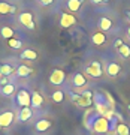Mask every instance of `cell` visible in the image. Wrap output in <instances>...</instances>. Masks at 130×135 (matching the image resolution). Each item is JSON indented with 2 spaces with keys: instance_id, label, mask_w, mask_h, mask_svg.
Instances as JSON below:
<instances>
[{
  "instance_id": "obj_21",
  "label": "cell",
  "mask_w": 130,
  "mask_h": 135,
  "mask_svg": "<svg viewBox=\"0 0 130 135\" xmlns=\"http://www.w3.org/2000/svg\"><path fill=\"white\" fill-rule=\"evenodd\" d=\"M51 98H53L54 102H57V104H61V102H64V92L63 90H55V92L51 95Z\"/></svg>"
},
{
  "instance_id": "obj_31",
  "label": "cell",
  "mask_w": 130,
  "mask_h": 135,
  "mask_svg": "<svg viewBox=\"0 0 130 135\" xmlns=\"http://www.w3.org/2000/svg\"><path fill=\"white\" fill-rule=\"evenodd\" d=\"M127 108H129V113H130V104H129V107H127Z\"/></svg>"
},
{
  "instance_id": "obj_26",
  "label": "cell",
  "mask_w": 130,
  "mask_h": 135,
  "mask_svg": "<svg viewBox=\"0 0 130 135\" xmlns=\"http://www.w3.org/2000/svg\"><path fill=\"white\" fill-rule=\"evenodd\" d=\"M8 44H9L11 48H15V50H17V48H21V45H23V42H21V41H18V39H14V38L9 39V42H8Z\"/></svg>"
},
{
  "instance_id": "obj_2",
  "label": "cell",
  "mask_w": 130,
  "mask_h": 135,
  "mask_svg": "<svg viewBox=\"0 0 130 135\" xmlns=\"http://www.w3.org/2000/svg\"><path fill=\"white\" fill-rule=\"evenodd\" d=\"M17 104L21 108L24 107H32V93H29L25 89H21L17 93Z\"/></svg>"
},
{
  "instance_id": "obj_24",
  "label": "cell",
  "mask_w": 130,
  "mask_h": 135,
  "mask_svg": "<svg viewBox=\"0 0 130 135\" xmlns=\"http://www.w3.org/2000/svg\"><path fill=\"white\" fill-rule=\"evenodd\" d=\"M0 35H2L5 39H8V41H9V39H12V36H14V30L6 26V27H3V29L0 30Z\"/></svg>"
},
{
  "instance_id": "obj_6",
  "label": "cell",
  "mask_w": 130,
  "mask_h": 135,
  "mask_svg": "<svg viewBox=\"0 0 130 135\" xmlns=\"http://www.w3.org/2000/svg\"><path fill=\"white\" fill-rule=\"evenodd\" d=\"M66 80V74L63 72L61 69H54L53 74L49 75V83L54 86H61Z\"/></svg>"
},
{
  "instance_id": "obj_28",
  "label": "cell",
  "mask_w": 130,
  "mask_h": 135,
  "mask_svg": "<svg viewBox=\"0 0 130 135\" xmlns=\"http://www.w3.org/2000/svg\"><path fill=\"white\" fill-rule=\"evenodd\" d=\"M105 2H108V0H91V3H94V5H99V3H105Z\"/></svg>"
},
{
  "instance_id": "obj_22",
  "label": "cell",
  "mask_w": 130,
  "mask_h": 135,
  "mask_svg": "<svg viewBox=\"0 0 130 135\" xmlns=\"http://www.w3.org/2000/svg\"><path fill=\"white\" fill-rule=\"evenodd\" d=\"M32 72H33V71H32L29 66H25V65H21V66L17 68V74H18L19 77H27V75H30Z\"/></svg>"
},
{
  "instance_id": "obj_17",
  "label": "cell",
  "mask_w": 130,
  "mask_h": 135,
  "mask_svg": "<svg viewBox=\"0 0 130 135\" xmlns=\"http://www.w3.org/2000/svg\"><path fill=\"white\" fill-rule=\"evenodd\" d=\"M21 59H24V60H36L38 59V53L34 50H24L21 53Z\"/></svg>"
},
{
  "instance_id": "obj_29",
  "label": "cell",
  "mask_w": 130,
  "mask_h": 135,
  "mask_svg": "<svg viewBox=\"0 0 130 135\" xmlns=\"http://www.w3.org/2000/svg\"><path fill=\"white\" fill-rule=\"evenodd\" d=\"M126 15H127V20L130 21V11H127V12H126Z\"/></svg>"
},
{
  "instance_id": "obj_12",
  "label": "cell",
  "mask_w": 130,
  "mask_h": 135,
  "mask_svg": "<svg viewBox=\"0 0 130 135\" xmlns=\"http://www.w3.org/2000/svg\"><path fill=\"white\" fill-rule=\"evenodd\" d=\"M32 116H33V110L30 107H24V108H21V111H19L18 119H19V122H27Z\"/></svg>"
},
{
  "instance_id": "obj_8",
  "label": "cell",
  "mask_w": 130,
  "mask_h": 135,
  "mask_svg": "<svg viewBox=\"0 0 130 135\" xmlns=\"http://www.w3.org/2000/svg\"><path fill=\"white\" fill-rule=\"evenodd\" d=\"M14 117H15L14 111H5V113H2L0 114V126L2 128H8L14 122Z\"/></svg>"
},
{
  "instance_id": "obj_13",
  "label": "cell",
  "mask_w": 130,
  "mask_h": 135,
  "mask_svg": "<svg viewBox=\"0 0 130 135\" xmlns=\"http://www.w3.org/2000/svg\"><path fill=\"white\" fill-rule=\"evenodd\" d=\"M49 128H51V122L45 120V119L38 120V122H36V125H34V129L38 131V132H45V131H48Z\"/></svg>"
},
{
  "instance_id": "obj_11",
  "label": "cell",
  "mask_w": 130,
  "mask_h": 135,
  "mask_svg": "<svg viewBox=\"0 0 130 135\" xmlns=\"http://www.w3.org/2000/svg\"><path fill=\"white\" fill-rule=\"evenodd\" d=\"M85 84H87V78H85V75H84V74L78 72V74H75V75H73V86H75V87L81 89V87H84Z\"/></svg>"
},
{
  "instance_id": "obj_23",
  "label": "cell",
  "mask_w": 130,
  "mask_h": 135,
  "mask_svg": "<svg viewBox=\"0 0 130 135\" xmlns=\"http://www.w3.org/2000/svg\"><path fill=\"white\" fill-rule=\"evenodd\" d=\"M118 53L121 54V57L129 59V57H130V47L127 45V44H123L120 48H118Z\"/></svg>"
},
{
  "instance_id": "obj_3",
  "label": "cell",
  "mask_w": 130,
  "mask_h": 135,
  "mask_svg": "<svg viewBox=\"0 0 130 135\" xmlns=\"http://www.w3.org/2000/svg\"><path fill=\"white\" fill-rule=\"evenodd\" d=\"M87 74L93 78H100L103 75V69H102V65L100 62H97V60H93L91 63H88V66L85 68Z\"/></svg>"
},
{
  "instance_id": "obj_9",
  "label": "cell",
  "mask_w": 130,
  "mask_h": 135,
  "mask_svg": "<svg viewBox=\"0 0 130 135\" xmlns=\"http://www.w3.org/2000/svg\"><path fill=\"white\" fill-rule=\"evenodd\" d=\"M120 72H121V65H118L115 62L109 63L106 66V75H109V77H117Z\"/></svg>"
},
{
  "instance_id": "obj_7",
  "label": "cell",
  "mask_w": 130,
  "mask_h": 135,
  "mask_svg": "<svg viewBox=\"0 0 130 135\" xmlns=\"http://www.w3.org/2000/svg\"><path fill=\"white\" fill-rule=\"evenodd\" d=\"M76 23V18L70 14H66V12H63L61 17H60V26H61L63 29H69V27H72L73 24Z\"/></svg>"
},
{
  "instance_id": "obj_30",
  "label": "cell",
  "mask_w": 130,
  "mask_h": 135,
  "mask_svg": "<svg viewBox=\"0 0 130 135\" xmlns=\"http://www.w3.org/2000/svg\"><path fill=\"white\" fill-rule=\"evenodd\" d=\"M127 38L130 39V27H129V29H127Z\"/></svg>"
},
{
  "instance_id": "obj_14",
  "label": "cell",
  "mask_w": 130,
  "mask_h": 135,
  "mask_svg": "<svg viewBox=\"0 0 130 135\" xmlns=\"http://www.w3.org/2000/svg\"><path fill=\"white\" fill-rule=\"evenodd\" d=\"M112 27H114V23L111 21V18H108V17L100 18V21H99V29H100V30L108 32V30H111Z\"/></svg>"
},
{
  "instance_id": "obj_20",
  "label": "cell",
  "mask_w": 130,
  "mask_h": 135,
  "mask_svg": "<svg viewBox=\"0 0 130 135\" xmlns=\"http://www.w3.org/2000/svg\"><path fill=\"white\" fill-rule=\"evenodd\" d=\"M115 132H117V135H130L129 126L126 125V123H118V125H117Z\"/></svg>"
},
{
  "instance_id": "obj_19",
  "label": "cell",
  "mask_w": 130,
  "mask_h": 135,
  "mask_svg": "<svg viewBox=\"0 0 130 135\" xmlns=\"http://www.w3.org/2000/svg\"><path fill=\"white\" fill-rule=\"evenodd\" d=\"M14 12H15V6L5 3V2L0 3V14H14Z\"/></svg>"
},
{
  "instance_id": "obj_18",
  "label": "cell",
  "mask_w": 130,
  "mask_h": 135,
  "mask_svg": "<svg viewBox=\"0 0 130 135\" xmlns=\"http://www.w3.org/2000/svg\"><path fill=\"white\" fill-rule=\"evenodd\" d=\"M14 72H15V68L12 66V65L5 63V65H2V66H0V75H5V77H8V75H12Z\"/></svg>"
},
{
  "instance_id": "obj_10",
  "label": "cell",
  "mask_w": 130,
  "mask_h": 135,
  "mask_svg": "<svg viewBox=\"0 0 130 135\" xmlns=\"http://www.w3.org/2000/svg\"><path fill=\"white\" fill-rule=\"evenodd\" d=\"M106 41V36L105 33L102 32V30H97V32H94L91 36V42L94 44V45H102V44H105Z\"/></svg>"
},
{
  "instance_id": "obj_1",
  "label": "cell",
  "mask_w": 130,
  "mask_h": 135,
  "mask_svg": "<svg viewBox=\"0 0 130 135\" xmlns=\"http://www.w3.org/2000/svg\"><path fill=\"white\" fill-rule=\"evenodd\" d=\"M73 102H75L78 107H81V108L91 107L93 105V95H91V92H85V90H84L82 95H73Z\"/></svg>"
},
{
  "instance_id": "obj_16",
  "label": "cell",
  "mask_w": 130,
  "mask_h": 135,
  "mask_svg": "<svg viewBox=\"0 0 130 135\" xmlns=\"http://www.w3.org/2000/svg\"><path fill=\"white\" fill-rule=\"evenodd\" d=\"M69 11H72V12H76V11L81 9L82 6V0H67V3H66Z\"/></svg>"
},
{
  "instance_id": "obj_5",
  "label": "cell",
  "mask_w": 130,
  "mask_h": 135,
  "mask_svg": "<svg viewBox=\"0 0 130 135\" xmlns=\"http://www.w3.org/2000/svg\"><path fill=\"white\" fill-rule=\"evenodd\" d=\"M19 23L29 30H34V27H36L33 15L30 14V12H21V15H19Z\"/></svg>"
},
{
  "instance_id": "obj_27",
  "label": "cell",
  "mask_w": 130,
  "mask_h": 135,
  "mask_svg": "<svg viewBox=\"0 0 130 135\" xmlns=\"http://www.w3.org/2000/svg\"><path fill=\"white\" fill-rule=\"evenodd\" d=\"M39 3H42L43 6H48V5H51V3H53L54 0H38Z\"/></svg>"
},
{
  "instance_id": "obj_4",
  "label": "cell",
  "mask_w": 130,
  "mask_h": 135,
  "mask_svg": "<svg viewBox=\"0 0 130 135\" xmlns=\"http://www.w3.org/2000/svg\"><path fill=\"white\" fill-rule=\"evenodd\" d=\"M93 129L96 132H100V134H105L109 131V120L105 119L103 116H97L96 120L93 122Z\"/></svg>"
},
{
  "instance_id": "obj_25",
  "label": "cell",
  "mask_w": 130,
  "mask_h": 135,
  "mask_svg": "<svg viewBox=\"0 0 130 135\" xmlns=\"http://www.w3.org/2000/svg\"><path fill=\"white\" fill-rule=\"evenodd\" d=\"M2 93L5 95V96H11V95H14L15 93V86L14 84H6V86L2 87Z\"/></svg>"
},
{
  "instance_id": "obj_15",
  "label": "cell",
  "mask_w": 130,
  "mask_h": 135,
  "mask_svg": "<svg viewBox=\"0 0 130 135\" xmlns=\"http://www.w3.org/2000/svg\"><path fill=\"white\" fill-rule=\"evenodd\" d=\"M43 104V96L39 92H33L32 93V107L33 108H39Z\"/></svg>"
}]
</instances>
